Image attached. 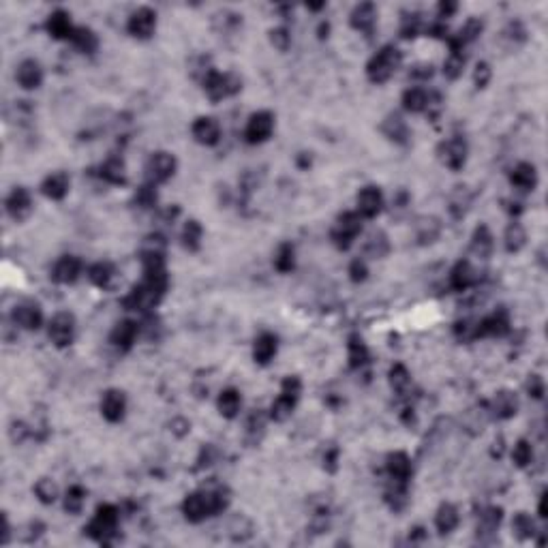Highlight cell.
I'll return each mask as SVG.
<instances>
[{
  "label": "cell",
  "instance_id": "8d00e7d4",
  "mask_svg": "<svg viewBox=\"0 0 548 548\" xmlns=\"http://www.w3.org/2000/svg\"><path fill=\"white\" fill-rule=\"evenodd\" d=\"M386 501L390 503V508H392L394 512H401V510L407 506V501H409L407 482H394V480H392L390 489L386 491Z\"/></svg>",
  "mask_w": 548,
  "mask_h": 548
},
{
  "label": "cell",
  "instance_id": "5bb4252c",
  "mask_svg": "<svg viewBox=\"0 0 548 548\" xmlns=\"http://www.w3.org/2000/svg\"><path fill=\"white\" fill-rule=\"evenodd\" d=\"M15 79L24 91H37L43 84V69L35 58H26L17 64Z\"/></svg>",
  "mask_w": 548,
  "mask_h": 548
},
{
  "label": "cell",
  "instance_id": "4fadbf2b",
  "mask_svg": "<svg viewBox=\"0 0 548 548\" xmlns=\"http://www.w3.org/2000/svg\"><path fill=\"white\" fill-rule=\"evenodd\" d=\"M101 413L107 422H120L126 413V397L122 390H107L101 399Z\"/></svg>",
  "mask_w": 548,
  "mask_h": 548
},
{
  "label": "cell",
  "instance_id": "e7e4bbea",
  "mask_svg": "<svg viewBox=\"0 0 548 548\" xmlns=\"http://www.w3.org/2000/svg\"><path fill=\"white\" fill-rule=\"evenodd\" d=\"M540 516L546 518V495H542V499H540Z\"/></svg>",
  "mask_w": 548,
  "mask_h": 548
},
{
  "label": "cell",
  "instance_id": "1f68e13d",
  "mask_svg": "<svg viewBox=\"0 0 548 548\" xmlns=\"http://www.w3.org/2000/svg\"><path fill=\"white\" fill-rule=\"evenodd\" d=\"M99 176L109 182V185H124L126 182V167L122 159H107L101 167H99Z\"/></svg>",
  "mask_w": 548,
  "mask_h": 548
},
{
  "label": "cell",
  "instance_id": "f5cc1de1",
  "mask_svg": "<svg viewBox=\"0 0 548 548\" xmlns=\"http://www.w3.org/2000/svg\"><path fill=\"white\" fill-rule=\"evenodd\" d=\"M270 43L278 50V52H287L292 46V35L287 28H274L270 30Z\"/></svg>",
  "mask_w": 548,
  "mask_h": 548
},
{
  "label": "cell",
  "instance_id": "7c38bea8",
  "mask_svg": "<svg viewBox=\"0 0 548 548\" xmlns=\"http://www.w3.org/2000/svg\"><path fill=\"white\" fill-rule=\"evenodd\" d=\"M510 332V317L508 313L499 309L475 323V339H486V337H506Z\"/></svg>",
  "mask_w": 548,
  "mask_h": 548
},
{
  "label": "cell",
  "instance_id": "db71d44e",
  "mask_svg": "<svg viewBox=\"0 0 548 548\" xmlns=\"http://www.w3.org/2000/svg\"><path fill=\"white\" fill-rule=\"evenodd\" d=\"M135 204H140V208H152L157 204V191H155V185H144L138 195H135Z\"/></svg>",
  "mask_w": 548,
  "mask_h": 548
},
{
  "label": "cell",
  "instance_id": "7bdbcfd3",
  "mask_svg": "<svg viewBox=\"0 0 548 548\" xmlns=\"http://www.w3.org/2000/svg\"><path fill=\"white\" fill-rule=\"evenodd\" d=\"M512 531L518 540H529L536 536V522L529 514L518 512L512 520Z\"/></svg>",
  "mask_w": 548,
  "mask_h": 548
},
{
  "label": "cell",
  "instance_id": "60d3db41",
  "mask_svg": "<svg viewBox=\"0 0 548 548\" xmlns=\"http://www.w3.org/2000/svg\"><path fill=\"white\" fill-rule=\"evenodd\" d=\"M202 238H204V227L200 221H187L182 229V247L187 251H197L202 247Z\"/></svg>",
  "mask_w": 548,
  "mask_h": 548
},
{
  "label": "cell",
  "instance_id": "ab89813d",
  "mask_svg": "<svg viewBox=\"0 0 548 548\" xmlns=\"http://www.w3.org/2000/svg\"><path fill=\"white\" fill-rule=\"evenodd\" d=\"M296 399H292V397H285V394H278V399L272 403V407H270V418L274 420V422H285L287 418H292V413H294V409H296Z\"/></svg>",
  "mask_w": 548,
  "mask_h": 548
},
{
  "label": "cell",
  "instance_id": "e575fe53",
  "mask_svg": "<svg viewBox=\"0 0 548 548\" xmlns=\"http://www.w3.org/2000/svg\"><path fill=\"white\" fill-rule=\"evenodd\" d=\"M71 41H73V46H75L82 54H95L97 48H99V37L95 35V30L86 28V26L75 28Z\"/></svg>",
  "mask_w": 548,
  "mask_h": 548
},
{
  "label": "cell",
  "instance_id": "6da1fadb",
  "mask_svg": "<svg viewBox=\"0 0 548 548\" xmlns=\"http://www.w3.org/2000/svg\"><path fill=\"white\" fill-rule=\"evenodd\" d=\"M401 62H403V54L394 46H386L368 60L366 75L372 84H386L394 73L399 71Z\"/></svg>",
  "mask_w": 548,
  "mask_h": 548
},
{
  "label": "cell",
  "instance_id": "5b68a950",
  "mask_svg": "<svg viewBox=\"0 0 548 548\" xmlns=\"http://www.w3.org/2000/svg\"><path fill=\"white\" fill-rule=\"evenodd\" d=\"M176 159H173L169 152H155L148 163H146V178L150 185H161V182H167L173 173H176Z\"/></svg>",
  "mask_w": 548,
  "mask_h": 548
},
{
  "label": "cell",
  "instance_id": "f546056e",
  "mask_svg": "<svg viewBox=\"0 0 548 548\" xmlns=\"http://www.w3.org/2000/svg\"><path fill=\"white\" fill-rule=\"evenodd\" d=\"M458 520H460L458 510L452 506V503H442L440 510H437V514H435V527L442 536H448L458 527Z\"/></svg>",
  "mask_w": 548,
  "mask_h": 548
},
{
  "label": "cell",
  "instance_id": "83f0119b",
  "mask_svg": "<svg viewBox=\"0 0 548 548\" xmlns=\"http://www.w3.org/2000/svg\"><path fill=\"white\" fill-rule=\"evenodd\" d=\"M381 131H384V135H386L388 140H392L394 144H407V142H409V126H407V122H405L401 116H397V114H392V116H388V118L384 120Z\"/></svg>",
  "mask_w": 548,
  "mask_h": 548
},
{
  "label": "cell",
  "instance_id": "8992f818",
  "mask_svg": "<svg viewBox=\"0 0 548 548\" xmlns=\"http://www.w3.org/2000/svg\"><path fill=\"white\" fill-rule=\"evenodd\" d=\"M182 514L189 522H202L208 516H212L214 508H212L210 491H197L187 495V499L182 501Z\"/></svg>",
  "mask_w": 548,
  "mask_h": 548
},
{
  "label": "cell",
  "instance_id": "8fae6325",
  "mask_svg": "<svg viewBox=\"0 0 548 548\" xmlns=\"http://www.w3.org/2000/svg\"><path fill=\"white\" fill-rule=\"evenodd\" d=\"M11 319L17 328H24V330H39L43 323V311L37 302L24 300L13 306Z\"/></svg>",
  "mask_w": 548,
  "mask_h": 548
},
{
  "label": "cell",
  "instance_id": "9f6ffc18",
  "mask_svg": "<svg viewBox=\"0 0 548 548\" xmlns=\"http://www.w3.org/2000/svg\"><path fill=\"white\" fill-rule=\"evenodd\" d=\"M491 75H493L491 64L489 62H478V67L473 71V82H475L478 88H486L489 82H491Z\"/></svg>",
  "mask_w": 548,
  "mask_h": 548
},
{
  "label": "cell",
  "instance_id": "ac0fdd59",
  "mask_svg": "<svg viewBox=\"0 0 548 548\" xmlns=\"http://www.w3.org/2000/svg\"><path fill=\"white\" fill-rule=\"evenodd\" d=\"M79 276H82V261L75 255H64L54 264L52 278L60 285H73Z\"/></svg>",
  "mask_w": 548,
  "mask_h": 548
},
{
  "label": "cell",
  "instance_id": "ba28073f",
  "mask_svg": "<svg viewBox=\"0 0 548 548\" xmlns=\"http://www.w3.org/2000/svg\"><path fill=\"white\" fill-rule=\"evenodd\" d=\"M126 30L135 39H150L157 30V13L150 7H140L138 11L131 13L126 21Z\"/></svg>",
  "mask_w": 548,
  "mask_h": 548
},
{
  "label": "cell",
  "instance_id": "681fc988",
  "mask_svg": "<svg viewBox=\"0 0 548 548\" xmlns=\"http://www.w3.org/2000/svg\"><path fill=\"white\" fill-rule=\"evenodd\" d=\"M499 522H501V508H486L484 512L480 514V525H478V531L493 533V531H497Z\"/></svg>",
  "mask_w": 548,
  "mask_h": 548
},
{
  "label": "cell",
  "instance_id": "4dcf8cb0",
  "mask_svg": "<svg viewBox=\"0 0 548 548\" xmlns=\"http://www.w3.org/2000/svg\"><path fill=\"white\" fill-rule=\"evenodd\" d=\"M240 407H243V397H240V392L234 390V388H227L218 394V401H216V409L218 413L223 415V418H236Z\"/></svg>",
  "mask_w": 548,
  "mask_h": 548
},
{
  "label": "cell",
  "instance_id": "9a60e30c",
  "mask_svg": "<svg viewBox=\"0 0 548 548\" xmlns=\"http://www.w3.org/2000/svg\"><path fill=\"white\" fill-rule=\"evenodd\" d=\"M7 212L13 221H24L32 212V197L24 187H15L7 197Z\"/></svg>",
  "mask_w": 548,
  "mask_h": 548
},
{
  "label": "cell",
  "instance_id": "30bf717a",
  "mask_svg": "<svg viewBox=\"0 0 548 548\" xmlns=\"http://www.w3.org/2000/svg\"><path fill=\"white\" fill-rule=\"evenodd\" d=\"M440 159L446 167H450L452 171H458L460 167L465 165L467 161V142L460 138V135H454L446 142H442L440 146Z\"/></svg>",
  "mask_w": 548,
  "mask_h": 548
},
{
  "label": "cell",
  "instance_id": "bcb514c9",
  "mask_svg": "<svg viewBox=\"0 0 548 548\" xmlns=\"http://www.w3.org/2000/svg\"><path fill=\"white\" fill-rule=\"evenodd\" d=\"M35 495L41 503H46V506H50V503H54L58 499V486H56V482L50 480V478H41L37 484H35Z\"/></svg>",
  "mask_w": 548,
  "mask_h": 548
},
{
  "label": "cell",
  "instance_id": "44dd1931",
  "mask_svg": "<svg viewBox=\"0 0 548 548\" xmlns=\"http://www.w3.org/2000/svg\"><path fill=\"white\" fill-rule=\"evenodd\" d=\"M518 411V399L516 394L510 390H501L495 394V399L491 401V413L497 420H510L514 418Z\"/></svg>",
  "mask_w": 548,
  "mask_h": 548
},
{
  "label": "cell",
  "instance_id": "603a6c76",
  "mask_svg": "<svg viewBox=\"0 0 548 548\" xmlns=\"http://www.w3.org/2000/svg\"><path fill=\"white\" fill-rule=\"evenodd\" d=\"M386 471H388L390 480H394V482H409V478L413 473L411 458L405 452H392L386 458Z\"/></svg>",
  "mask_w": 548,
  "mask_h": 548
},
{
  "label": "cell",
  "instance_id": "f1b7e54d",
  "mask_svg": "<svg viewBox=\"0 0 548 548\" xmlns=\"http://www.w3.org/2000/svg\"><path fill=\"white\" fill-rule=\"evenodd\" d=\"M493 234L486 225H480L475 227L473 236H471V253L480 259H489L491 253H493Z\"/></svg>",
  "mask_w": 548,
  "mask_h": 548
},
{
  "label": "cell",
  "instance_id": "91938a15",
  "mask_svg": "<svg viewBox=\"0 0 548 548\" xmlns=\"http://www.w3.org/2000/svg\"><path fill=\"white\" fill-rule=\"evenodd\" d=\"M409 75L415 77V79H428V77L433 75V64H428V62H424V64H415V67L409 71Z\"/></svg>",
  "mask_w": 548,
  "mask_h": 548
},
{
  "label": "cell",
  "instance_id": "e0dca14e",
  "mask_svg": "<svg viewBox=\"0 0 548 548\" xmlns=\"http://www.w3.org/2000/svg\"><path fill=\"white\" fill-rule=\"evenodd\" d=\"M358 214L362 218H372L377 216L384 208V195L379 191V187H364L360 193H358Z\"/></svg>",
  "mask_w": 548,
  "mask_h": 548
},
{
  "label": "cell",
  "instance_id": "836d02e7",
  "mask_svg": "<svg viewBox=\"0 0 548 548\" xmlns=\"http://www.w3.org/2000/svg\"><path fill=\"white\" fill-rule=\"evenodd\" d=\"M426 105H428V93L420 86H415V88H407L405 95H403V107L411 114H420V112H426Z\"/></svg>",
  "mask_w": 548,
  "mask_h": 548
},
{
  "label": "cell",
  "instance_id": "d4e9b609",
  "mask_svg": "<svg viewBox=\"0 0 548 548\" xmlns=\"http://www.w3.org/2000/svg\"><path fill=\"white\" fill-rule=\"evenodd\" d=\"M510 182L514 189L527 193V191H533L538 187V171H536V165L531 163H518L512 173H510Z\"/></svg>",
  "mask_w": 548,
  "mask_h": 548
},
{
  "label": "cell",
  "instance_id": "c3c4849f",
  "mask_svg": "<svg viewBox=\"0 0 548 548\" xmlns=\"http://www.w3.org/2000/svg\"><path fill=\"white\" fill-rule=\"evenodd\" d=\"M420 32H422L420 13H405L401 19V37L403 39H415Z\"/></svg>",
  "mask_w": 548,
  "mask_h": 548
},
{
  "label": "cell",
  "instance_id": "03108f58",
  "mask_svg": "<svg viewBox=\"0 0 548 548\" xmlns=\"http://www.w3.org/2000/svg\"><path fill=\"white\" fill-rule=\"evenodd\" d=\"M328 30H330V24H325V21H323V24L319 26V37H321V39L328 37Z\"/></svg>",
  "mask_w": 548,
  "mask_h": 548
},
{
  "label": "cell",
  "instance_id": "6f0895ef",
  "mask_svg": "<svg viewBox=\"0 0 548 548\" xmlns=\"http://www.w3.org/2000/svg\"><path fill=\"white\" fill-rule=\"evenodd\" d=\"M368 274V268H366V261L364 259H354L352 266H349V276H352L354 283H362Z\"/></svg>",
  "mask_w": 548,
  "mask_h": 548
},
{
  "label": "cell",
  "instance_id": "484cf974",
  "mask_svg": "<svg viewBox=\"0 0 548 548\" xmlns=\"http://www.w3.org/2000/svg\"><path fill=\"white\" fill-rule=\"evenodd\" d=\"M478 283V272L469 261H458L450 272V285L456 292H465Z\"/></svg>",
  "mask_w": 548,
  "mask_h": 548
},
{
  "label": "cell",
  "instance_id": "816d5d0a",
  "mask_svg": "<svg viewBox=\"0 0 548 548\" xmlns=\"http://www.w3.org/2000/svg\"><path fill=\"white\" fill-rule=\"evenodd\" d=\"M512 460H514V465L516 467H527V465H531V460H533V448H531V444L527 442V440H520L516 446H514V450H512Z\"/></svg>",
  "mask_w": 548,
  "mask_h": 548
},
{
  "label": "cell",
  "instance_id": "277c9868",
  "mask_svg": "<svg viewBox=\"0 0 548 548\" xmlns=\"http://www.w3.org/2000/svg\"><path fill=\"white\" fill-rule=\"evenodd\" d=\"M360 232H362V216L358 212H343L332 227V243L341 251H347L360 236Z\"/></svg>",
  "mask_w": 548,
  "mask_h": 548
},
{
  "label": "cell",
  "instance_id": "4316f807",
  "mask_svg": "<svg viewBox=\"0 0 548 548\" xmlns=\"http://www.w3.org/2000/svg\"><path fill=\"white\" fill-rule=\"evenodd\" d=\"M276 349H278V341L274 334L270 332H264L255 339V345H253V358L257 364H268L274 356H276Z\"/></svg>",
  "mask_w": 548,
  "mask_h": 548
},
{
  "label": "cell",
  "instance_id": "ffe728a7",
  "mask_svg": "<svg viewBox=\"0 0 548 548\" xmlns=\"http://www.w3.org/2000/svg\"><path fill=\"white\" fill-rule=\"evenodd\" d=\"M71 189V178L67 176L64 171H54L50 176L43 180L41 185V193L48 197V200H54V202H60L67 197Z\"/></svg>",
  "mask_w": 548,
  "mask_h": 548
},
{
  "label": "cell",
  "instance_id": "f35d334b",
  "mask_svg": "<svg viewBox=\"0 0 548 548\" xmlns=\"http://www.w3.org/2000/svg\"><path fill=\"white\" fill-rule=\"evenodd\" d=\"M388 381L397 394H405L411 386V375L405 364H394L388 372Z\"/></svg>",
  "mask_w": 548,
  "mask_h": 548
},
{
  "label": "cell",
  "instance_id": "11a10c76",
  "mask_svg": "<svg viewBox=\"0 0 548 548\" xmlns=\"http://www.w3.org/2000/svg\"><path fill=\"white\" fill-rule=\"evenodd\" d=\"M281 394H285V397H292V399H300V394H302V381L298 377H285L283 384H281Z\"/></svg>",
  "mask_w": 548,
  "mask_h": 548
},
{
  "label": "cell",
  "instance_id": "be15d7a7",
  "mask_svg": "<svg viewBox=\"0 0 548 548\" xmlns=\"http://www.w3.org/2000/svg\"><path fill=\"white\" fill-rule=\"evenodd\" d=\"M337 456H339V452H337V450H332V452L328 454V456H323V465H325L328 469H330V471H334V469H337Z\"/></svg>",
  "mask_w": 548,
  "mask_h": 548
},
{
  "label": "cell",
  "instance_id": "52a82bcc",
  "mask_svg": "<svg viewBox=\"0 0 548 548\" xmlns=\"http://www.w3.org/2000/svg\"><path fill=\"white\" fill-rule=\"evenodd\" d=\"M48 337L56 347H69L75 339V317L71 313H56L48 325Z\"/></svg>",
  "mask_w": 548,
  "mask_h": 548
},
{
  "label": "cell",
  "instance_id": "2e32d148",
  "mask_svg": "<svg viewBox=\"0 0 548 548\" xmlns=\"http://www.w3.org/2000/svg\"><path fill=\"white\" fill-rule=\"evenodd\" d=\"M138 334H140V323L131 321V319H122L114 325L112 334H109V341H112V345L120 349V352H129V349L135 345Z\"/></svg>",
  "mask_w": 548,
  "mask_h": 548
},
{
  "label": "cell",
  "instance_id": "cb8c5ba5",
  "mask_svg": "<svg viewBox=\"0 0 548 548\" xmlns=\"http://www.w3.org/2000/svg\"><path fill=\"white\" fill-rule=\"evenodd\" d=\"M46 28H48L50 37H54V39H71L75 32V26L71 24V15L62 9L50 13V17L46 21Z\"/></svg>",
  "mask_w": 548,
  "mask_h": 548
},
{
  "label": "cell",
  "instance_id": "b9f144b4",
  "mask_svg": "<svg viewBox=\"0 0 548 548\" xmlns=\"http://www.w3.org/2000/svg\"><path fill=\"white\" fill-rule=\"evenodd\" d=\"M229 531V538H232V542H247V540H251V536H253V522L247 518V516H236L232 522H229V527H227Z\"/></svg>",
  "mask_w": 548,
  "mask_h": 548
},
{
  "label": "cell",
  "instance_id": "7402d4cb",
  "mask_svg": "<svg viewBox=\"0 0 548 548\" xmlns=\"http://www.w3.org/2000/svg\"><path fill=\"white\" fill-rule=\"evenodd\" d=\"M352 26L358 30V32H364V35H370L375 30V24H377V7L372 3H362L358 5L354 11H352Z\"/></svg>",
  "mask_w": 548,
  "mask_h": 548
},
{
  "label": "cell",
  "instance_id": "7dc6e473",
  "mask_svg": "<svg viewBox=\"0 0 548 548\" xmlns=\"http://www.w3.org/2000/svg\"><path fill=\"white\" fill-rule=\"evenodd\" d=\"M294 264H296V253H294V247L292 245H281L276 255H274V268L278 272H292L294 270Z\"/></svg>",
  "mask_w": 548,
  "mask_h": 548
},
{
  "label": "cell",
  "instance_id": "d6a6232c",
  "mask_svg": "<svg viewBox=\"0 0 548 548\" xmlns=\"http://www.w3.org/2000/svg\"><path fill=\"white\" fill-rule=\"evenodd\" d=\"M88 278H91L93 285L105 290V287H109V285L114 283L116 268H114L112 261H97V264H93L91 270H88Z\"/></svg>",
  "mask_w": 548,
  "mask_h": 548
},
{
  "label": "cell",
  "instance_id": "d6986e66",
  "mask_svg": "<svg viewBox=\"0 0 548 548\" xmlns=\"http://www.w3.org/2000/svg\"><path fill=\"white\" fill-rule=\"evenodd\" d=\"M191 131H193L195 142H200L202 146H214L221 140V126H218V122L210 116H200L193 122Z\"/></svg>",
  "mask_w": 548,
  "mask_h": 548
},
{
  "label": "cell",
  "instance_id": "94428289",
  "mask_svg": "<svg viewBox=\"0 0 548 548\" xmlns=\"http://www.w3.org/2000/svg\"><path fill=\"white\" fill-rule=\"evenodd\" d=\"M43 531H46V525L39 522V520H35V522L28 525V531H26L24 536H21V538H24V542H35Z\"/></svg>",
  "mask_w": 548,
  "mask_h": 548
},
{
  "label": "cell",
  "instance_id": "3957f363",
  "mask_svg": "<svg viewBox=\"0 0 548 548\" xmlns=\"http://www.w3.org/2000/svg\"><path fill=\"white\" fill-rule=\"evenodd\" d=\"M204 93L210 97V101H223L227 97H234L243 91V79L234 73H218L214 69H210L204 79Z\"/></svg>",
  "mask_w": 548,
  "mask_h": 548
},
{
  "label": "cell",
  "instance_id": "7a4b0ae2",
  "mask_svg": "<svg viewBox=\"0 0 548 548\" xmlns=\"http://www.w3.org/2000/svg\"><path fill=\"white\" fill-rule=\"evenodd\" d=\"M118 520H120V510L116 506H112V503H103V506H99L95 518L88 522V527H86L84 531L101 544H109L116 538Z\"/></svg>",
  "mask_w": 548,
  "mask_h": 548
},
{
  "label": "cell",
  "instance_id": "f907efd6",
  "mask_svg": "<svg viewBox=\"0 0 548 548\" xmlns=\"http://www.w3.org/2000/svg\"><path fill=\"white\" fill-rule=\"evenodd\" d=\"M463 69H465V56H463V52H450V56L444 62V73H446V77L456 79V77L463 75Z\"/></svg>",
  "mask_w": 548,
  "mask_h": 548
},
{
  "label": "cell",
  "instance_id": "9c48e42d",
  "mask_svg": "<svg viewBox=\"0 0 548 548\" xmlns=\"http://www.w3.org/2000/svg\"><path fill=\"white\" fill-rule=\"evenodd\" d=\"M274 131V116L270 112H255L245 129V138L249 144H264L270 140Z\"/></svg>",
  "mask_w": 548,
  "mask_h": 548
},
{
  "label": "cell",
  "instance_id": "74e56055",
  "mask_svg": "<svg viewBox=\"0 0 548 548\" xmlns=\"http://www.w3.org/2000/svg\"><path fill=\"white\" fill-rule=\"evenodd\" d=\"M525 243H527V234H525V227L520 223H510L506 229V236H503V245H506L508 253H518Z\"/></svg>",
  "mask_w": 548,
  "mask_h": 548
},
{
  "label": "cell",
  "instance_id": "d590c367",
  "mask_svg": "<svg viewBox=\"0 0 548 548\" xmlns=\"http://www.w3.org/2000/svg\"><path fill=\"white\" fill-rule=\"evenodd\" d=\"M347 358L352 368H362L368 362V347L360 337H352L347 343Z\"/></svg>",
  "mask_w": 548,
  "mask_h": 548
},
{
  "label": "cell",
  "instance_id": "ee69618b",
  "mask_svg": "<svg viewBox=\"0 0 548 548\" xmlns=\"http://www.w3.org/2000/svg\"><path fill=\"white\" fill-rule=\"evenodd\" d=\"M366 255L375 257V259H381L390 253V243H388V236L384 232H377V234H370V238L366 240Z\"/></svg>",
  "mask_w": 548,
  "mask_h": 548
},
{
  "label": "cell",
  "instance_id": "6125c7cd",
  "mask_svg": "<svg viewBox=\"0 0 548 548\" xmlns=\"http://www.w3.org/2000/svg\"><path fill=\"white\" fill-rule=\"evenodd\" d=\"M458 9L456 3H440V17H450Z\"/></svg>",
  "mask_w": 548,
  "mask_h": 548
},
{
  "label": "cell",
  "instance_id": "680465c9",
  "mask_svg": "<svg viewBox=\"0 0 548 548\" xmlns=\"http://www.w3.org/2000/svg\"><path fill=\"white\" fill-rule=\"evenodd\" d=\"M527 392H529V397H533V399H542L544 397V379L540 375H529Z\"/></svg>",
  "mask_w": 548,
  "mask_h": 548
},
{
  "label": "cell",
  "instance_id": "f6af8a7d",
  "mask_svg": "<svg viewBox=\"0 0 548 548\" xmlns=\"http://www.w3.org/2000/svg\"><path fill=\"white\" fill-rule=\"evenodd\" d=\"M64 510L69 514H79L84 510V503H86V491L79 486V484H73L67 495H64Z\"/></svg>",
  "mask_w": 548,
  "mask_h": 548
}]
</instances>
